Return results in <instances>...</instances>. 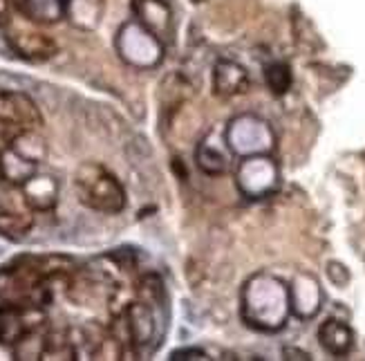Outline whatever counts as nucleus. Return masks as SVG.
Masks as SVG:
<instances>
[{"label": "nucleus", "mask_w": 365, "mask_h": 361, "mask_svg": "<svg viewBox=\"0 0 365 361\" xmlns=\"http://www.w3.org/2000/svg\"><path fill=\"white\" fill-rule=\"evenodd\" d=\"M292 314L289 288L272 274L251 276L242 288V319L260 332H278Z\"/></svg>", "instance_id": "obj_1"}, {"label": "nucleus", "mask_w": 365, "mask_h": 361, "mask_svg": "<svg viewBox=\"0 0 365 361\" xmlns=\"http://www.w3.org/2000/svg\"><path fill=\"white\" fill-rule=\"evenodd\" d=\"M74 188H76V198L92 211L113 215L125 209L123 186L101 164L86 162L78 166L74 176Z\"/></svg>", "instance_id": "obj_2"}, {"label": "nucleus", "mask_w": 365, "mask_h": 361, "mask_svg": "<svg viewBox=\"0 0 365 361\" xmlns=\"http://www.w3.org/2000/svg\"><path fill=\"white\" fill-rule=\"evenodd\" d=\"M225 139L235 155H269L276 148V135L264 119L256 115H240L227 123Z\"/></svg>", "instance_id": "obj_3"}, {"label": "nucleus", "mask_w": 365, "mask_h": 361, "mask_svg": "<svg viewBox=\"0 0 365 361\" xmlns=\"http://www.w3.org/2000/svg\"><path fill=\"white\" fill-rule=\"evenodd\" d=\"M237 188L247 198H267L272 195L280 184V171L278 164L269 155H249L237 166L235 176Z\"/></svg>", "instance_id": "obj_4"}, {"label": "nucleus", "mask_w": 365, "mask_h": 361, "mask_svg": "<svg viewBox=\"0 0 365 361\" xmlns=\"http://www.w3.org/2000/svg\"><path fill=\"white\" fill-rule=\"evenodd\" d=\"M117 50L135 68H155L164 56L162 41L139 23L123 25L117 36Z\"/></svg>", "instance_id": "obj_5"}, {"label": "nucleus", "mask_w": 365, "mask_h": 361, "mask_svg": "<svg viewBox=\"0 0 365 361\" xmlns=\"http://www.w3.org/2000/svg\"><path fill=\"white\" fill-rule=\"evenodd\" d=\"M133 11L137 16V23L146 27L153 36H157L162 43L170 41L173 11L164 0H133Z\"/></svg>", "instance_id": "obj_6"}, {"label": "nucleus", "mask_w": 365, "mask_h": 361, "mask_svg": "<svg viewBox=\"0 0 365 361\" xmlns=\"http://www.w3.org/2000/svg\"><path fill=\"white\" fill-rule=\"evenodd\" d=\"M289 301H292V312L298 319H314L321 310L323 303V292L319 280L312 274H298L289 288Z\"/></svg>", "instance_id": "obj_7"}, {"label": "nucleus", "mask_w": 365, "mask_h": 361, "mask_svg": "<svg viewBox=\"0 0 365 361\" xmlns=\"http://www.w3.org/2000/svg\"><path fill=\"white\" fill-rule=\"evenodd\" d=\"M229 144L225 135L215 137L209 135L204 137L197 148H195V162L197 166L206 173V176H225L231 166V155H229Z\"/></svg>", "instance_id": "obj_8"}, {"label": "nucleus", "mask_w": 365, "mask_h": 361, "mask_svg": "<svg viewBox=\"0 0 365 361\" xmlns=\"http://www.w3.org/2000/svg\"><path fill=\"white\" fill-rule=\"evenodd\" d=\"M249 90L247 70L231 59H222L213 66V92L222 99L237 97Z\"/></svg>", "instance_id": "obj_9"}, {"label": "nucleus", "mask_w": 365, "mask_h": 361, "mask_svg": "<svg viewBox=\"0 0 365 361\" xmlns=\"http://www.w3.org/2000/svg\"><path fill=\"white\" fill-rule=\"evenodd\" d=\"M0 103H3V117L11 119L21 126V128L27 131H38L43 126V117L38 113L36 103L31 101L25 92H16V90H7L0 94Z\"/></svg>", "instance_id": "obj_10"}, {"label": "nucleus", "mask_w": 365, "mask_h": 361, "mask_svg": "<svg viewBox=\"0 0 365 361\" xmlns=\"http://www.w3.org/2000/svg\"><path fill=\"white\" fill-rule=\"evenodd\" d=\"M34 227V213H31L29 204L25 198L14 202H0V235H5L9 240H23Z\"/></svg>", "instance_id": "obj_11"}, {"label": "nucleus", "mask_w": 365, "mask_h": 361, "mask_svg": "<svg viewBox=\"0 0 365 361\" xmlns=\"http://www.w3.org/2000/svg\"><path fill=\"white\" fill-rule=\"evenodd\" d=\"M9 43L16 54L34 63L47 61L56 54V43L41 31H14L9 34Z\"/></svg>", "instance_id": "obj_12"}, {"label": "nucleus", "mask_w": 365, "mask_h": 361, "mask_svg": "<svg viewBox=\"0 0 365 361\" xmlns=\"http://www.w3.org/2000/svg\"><path fill=\"white\" fill-rule=\"evenodd\" d=\"M21 193L31 211H52L58 202V182L52 176H31L23 186Z\"/></svg>", "instance_id": "obj_13"}, {"label": "nucleus", "mask_w": 365, "mask_h": 361, "mask_svg": "<svg viewBox=\"0 0 365 361\" xmlns=\"http://www.w3.org/2000/svg\"><path fill=\"white\" fill-rule=\"evenodd\" d=\"M319 341L325 352L334 357H345L354 345V332L347 323L339 319H327L319 327Z\"/></svg>", "instance_id": "obj_14"}, {"label": "nucleus", "mask_w": 365, "mask_h": 361, "mask_svg": "<svg viewBox=\"0 0 365 361\" xmlns=\"http://www.w3.org/2000/svg\"><path fill=\"white\" fill-rule=\"evenodd\" d=\"M0 164H3V178L11 186H23L31 176H36V162L25 160L9 146L0 153Z\"/></svg>", "instance_id": "obj_15"}, {"label": "nucleus", "mask_w": 365, "mask_h": 361, "mask_svg": "<svg viewBox=\"0 0 365 361\" xmlns=\"http://www.w3.org/2000/svg\"><path fill=\"white\" fill-rule=\"evenodd\" d=\"M19 9L36 23H56L66 14L63 0H16Z\"/></svg>", "instance_id": "obj_16"}, {"label": "nucleus", "mask_w": 365, "mask_h": 361, "mask_svg": "<svg viewBox=\"0 0 365 361\" xmlns=\"http://www.w3.org/2000/svg\"><path fill=\"white\" fill-rule=\"evenodd\" d=\"M63 3H66V14L72 23L83 29H92L101 19L103 0H63Z\"/></svg>", "instance_id": "obj_17"}, {"label": "nucleus", "mask_w": 365, "mask_h": 361, "mask_svg": "<svg viewBox=\"0 0 365 361\" xmlns=\"http://www.w3.org/2000/svg\"><path fill=\"white\" fill-rule=\"evenodd\" d=\"M9 148H14L19 155H23L25 160L29 162H43L45 157H47V144H45V139L36 133V131H21L19 135H16L9 144Z\"/></svg>", "instance_id": "obj_18"}, {"label": "nucleus", "mask_w": 365, "mask_h": 361, "mask_svg": "<svg viewBox=\"0 0 365 361\" xmlns=\"http://www.w3.org/2000/svg\"><path fill=\"white\" fill-rule=\"evenodd\" d=\"M45 337H47V327L31 330V332L23 335L19 341L11 345L14 359H43Z\"/></svg>", "instance_id": "obj_19"}, {"label": "nucleus", "mask_w": 365, "mask_h": 361, "mask_svg": "<svg viewBox=\"0 0 365 361\" xmlns=\"http://www.w3.org/2000/svg\"><path fill=\"white\" fill-rule=\"evenodd\" d=\"M292 81H294V76H292V70H289L287 63H272V66H267L264 83L274 94H278V97L289 92Z\"/></svg>", "instance_id": "obj_20"}, {"label": "nucleus", "mask_w": 365, "mask_h": 361, "mask_svg": "<svg viewBox=\"0 0 365 361\" xmlns=\"http://www.w3.org/2000/svg\"><path fill=\"white\" fill-rule=\"evenodd\" d=\"M170 359L173 361H200V359H209V357H206V352L200 348H186V350H175L170 355Z\"/></svg>", "instance_id": "obj_21"}, {"label": "nucleus", "mask_w": 365, "mask_h": 361, "mask_svg": "<svg viewBox=\"0 0 365 361\" xmlns=\"http://www.w3.org/2000/svg\"><path fill=\"white\" fill-rule=\"evenodd\" d=\"M282 355H284V359H305V361L309 359L307 352H303V350H294V348H284Z\"/></svg>", "instance_id": "obj_22"}, {"label": "nucleus", "mask_w": 365, "mask_h": 361, "mask_svg": "<svg viewBox=\"0 0 365 361\" xmlns=\"http://www.w3.org/2000/svg\"><path fill=\"white\" fill-rule=\"evenodd\" d=\"M9 21V0H0V25Z\"/></svg>", "instance_id": "obj_23"}, {"label": "nucleus", "mask_w": 365, "mask_h": 361, "mask_svg": "<svg viewBox=\"0 0 365 361\" xmlns=\"http://www.w3.org/2000/svg\"><path fill=\"white\" fill-rule=\"evenodd\" d=\"M5 178H3V164H0V182H3Z\"/></svg>", "instance_id": "obj_24"}, {"label": "nucleus", "mask_w": 365, "mask_h": 361, "mask_svg": "<svg viewBox=\"0 0 365 361\" xmlns=\"http://www.w3.org/2000/svg\"><path fill=\"white\" fill-rule=\"evenodd\" d=\"M197 3H200V0H197Z\"/></svg>", "instance_id": "obj_25"}]
</instances>
